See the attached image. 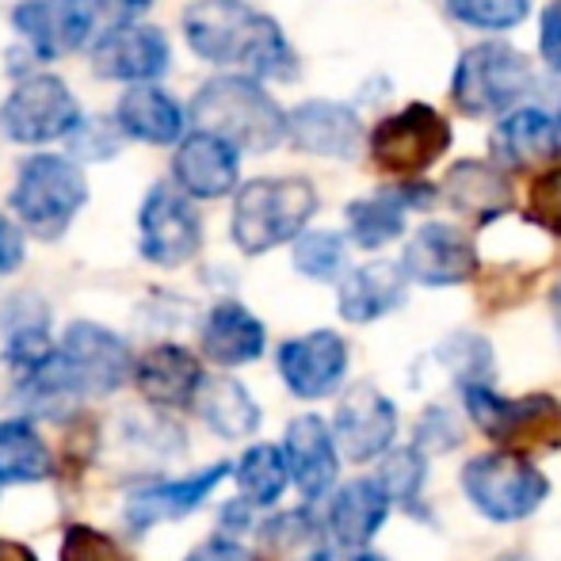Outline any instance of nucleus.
<instances>
[{"label": "nucleus", "mask_w": 561, "mask_h": 561, "mask_svg": "<svg viewBox=\"0 0 561 561\" xmlns=\"http://www.w3.org/2000/svg\"><path fill=\"white\" fill-rule=\"evenodd\" d=\"M187 46L215 66H244L252 77L295 81L298 58L272 15L244 0H199L184 12Z\"/></svg>", "instance_id": "obj_1"}, {"label": "nucleus", "mask_w": 561, "mask_h": 561, "mask_svg": "<svg viewBox=\"0 0 561 561\" xmlns=\"http://www.w3.org/2000/svg\"><path fill=\"white\" fill-rule=\"evenodd\" d=\"M313 210H318V192L310 180H252L237 192L229 233L244 256H264L279 244L298 241Z\"/></svg>", "instance_id": "obj_2"}, {"label": "nucleus", "mask_w": 561, "mask_h": 561, "mask_svg": "<svg viewBox=\"0 0 561 561\" xmlns=\"http://www.w3.org/2000/svg\"><path fill=\"white\" fill-rule=\"evenodd\" d=\"M199 130L222 134L244 153H267L287 138V115L252 77H215L192 104Z\"/></svg>", "instance_id": "obj_3"}, {"label": "nucleus", "mask_w": 561, "mask_h": 561, "mask_svg": "<svg viewBox=\"0 0 561 561\" xmlns=\"http://www.w3.org/2000/svg\"><path fill=\"white\" fill-rule=\"evenodd\" d=\"M466 501L473 504L478 516H485L489 524H519L531 519L542 508L550 493V481L542 478V470L524 455V450H485L473 455L458 473Z\"/></svg>", "instance_id": "obj_4"}, {"label": "nucleus", "mask_w": 561, "mask_h": 561, "mask_svg": "<svg viewBox=\"0 0 561 561\" xmlns=\"http://www.w3.org/2000/svg\"><path fill=\"white\" fill-rule=\"evenodd\" d=\"M89 203V180L69 157L35 153L20 164L12 192V210L27 233L43 241H58L81 207Z\"/></svg>", "instance_id": "obj_5"}, {"label": "nucleus", "mask_w": 561, "mask_h": 561, "mask_svg": "<svg viewBox=\"0 0 561 561\" xmlns=\"http://www.w3.org/2000/svg\"><path fill=\"white\" fill-rule=\"evenodd\" d=\"M531 89V61L508 43H481L458 58L455 81H450V96H455L458 112L481 118V115H501L527 96Z\"/></svg>", "instance_id": "obj_6"}, {"label": "nucleus", "mask_w": 561, "mask_h": 561, "mask_svg": "<svg viewBox=\"0 0 561 561\" xmlns=\"http://www.w3.org/2000/svg\"><path fill=\"white\" fill-rule=\"evenodd\" d=\"M458 393H462V409L473 428L493 439L496 447L508 450L539 444L561 421V405L554 398H547V393L504 398V393L493 390V382H466L458 386Z\"/></svg>", "instance_id": "obj_7"}, {"label": "nucleus", "mask_w": 561, "mask_h": 561, "mask_svg": "<svg viewBox=\"0 0 561 561\" xmlns=\"http://www.w3.org/2000/svg\"><path fill=\"white\" fill-rule=\"evenodd\" d=\"M0 126L20 146H46L54 138H69L81 126V107L66 81L54 73H35L12 89L0 107Z\"/></svg>", "instance_id": "obj_8"}, {"label": "nucleus", "mask_w": 561, "mask_h": 561, "mask_svg": "<svg viewBox=\"0 0 561 561\" xmlns=\"http://www.w3.org/2000/svg\"><path fill=\"white\" fill-rule=\"evenodd\" d=\"M450 146L447 118L428 104H409L398 115L382 118L370 134V157L386 172L416 176Z\"/></svg>", "instance_id": "obj_9"}, {"label": "nucleus", "mask_w": 561, "mask_h": 561, "mask_svg": "<svg viewBox=\"0 0 561 561\" xmlns=\"http://www.w3.org/2000/svg\"><path fill=\"white\" fill-rule=\"evenodd\" d=\"M141 256L157 267H184L203 249V222L195 215L187 192L176 187H153L141 203Z\"/></svg>", "instance_id": "obj_10"}, {"label": "nucleus", "mask_w": 561, "mask_h": 561, "mask_svg": "<svg viewBox=\"0 0 561 561\" xmlns=\"http://www.w3.org/2000/svg\"><path fill=\"white\" fill-rule=\"evenodd\" d=\"M58 352L66 355L69 370L89 398H107V393L123 390L126 382H134L138 359L130 355L123 336H115L112 329L96 325V321H73L61 336Z\"/></svg>", "instance_id": "obj_11"}, {"label": "nucleus", "mask_w": 561, "mask_h": 561, "mask_svg": "<svg viewBox=\"0 0 561 561\" xmlns=\"http://www.w3.org/2000/svg\"><path fill=\"white\" fill-rule=\"evenodd\" d=\"M333 436L347 462L382 458L398 439V409L382 390H375L370 382H359L336 401Z\"/></svg>", "instance_id": "obj_12"}, {"label": "nucleus", "mask_w": 561, "mask_h": 561, "mask_svg": "<svg viewBox=\"0 0 561 561\" xmlns=\"http://www.w3.org/2000/svg\"><path fill=\"white\" fill-rule=\"evenodd\" d=\"M279 375L287 390L302 401L333 398L347 378V340L333 329H318V333L295 336L279 347L275 355Z\"/></svg>", "instance_id": "obj_13"}, {"label": "nucleus", "mask_w": 561, "mask_h": 561, "mask_svg": "<svg viewBox=\"0 0 561 561\" xmlns=\"http://www.w3.org/2000/svg\"><path fill=\"white\" fill-rule=\"evenodd\" d=\"M96 12L92 0H20L12 23L38 58H66L92 35Z\"/></svg>", "instance_id": "obj_14"}, {"label": "nucleus", "mask_w": 561, "mask_h": 561, "mask_svg": "<svg viewBox=\"0 0 561 561\" xmlns=\"http://www.w3.org/2000/svg\"><path fill=\"white\" fill-rule=\"evenodd\" d=\"M283 450H287L290 481L306 504L333 496L340 478V444L333 436V424H325L318 413L295 416L287 424V436H283Z\"/></svg>", "instance_id": "obj_15"}, {"label": "nucleus", "mask_w": 561, "mask_h": 561, "mask_svg": "<svg viewBox=\"0 0 561 561\" xmlns=\"http://www.w3.org/2000/svg\"><path fill=\"white\" fill-rule=\"evenodd\" d=\"M401 267L421 287H458V283L473 279V272H478V252L466 241L462 229L447 222H428L405 241Z\"/></svg>", "instance_id": "obj_16"}, {"label": "nucleus", "mask_w": 561, "mask_h": 561, "mask_svg": "<svg viewBox=\"0 0 561 561\" xmlns=\"http://www.w3.org/2000/svg\"><path fill=\"white\" fill-rule=\"evenodd\" d=\"M233 473L229 462H215L210 470L187 473V478H164V481H149V485H138L130 496H126V524L130 531H149L157 524H169V519H184L207 501L218 489V481Z\"/></svg>", "instance_id": "obj_17"}, {"label": "nucleus", "mask_w": 561, "mask_h": 561, "mask_svg": "<svg viewBox=\"0 0 561 561\" xmlns=\"http://www.w3.org/2000/svg\"><path fill=\"white\" fill-rule=\"evenodd\" d=\"M92 69L107 81L149 84L169 69V38L157 27L118 23L92 46Z\"/></svg>", "instance_id": "obj_18"}, {"label": "nucleus", "mask_w": 561, "mask_h": 561, "mask_svg": "<svg viewBox=\"0 0 561 561\" xmlns=\"http://www.w3.org/2000/svg\"><path fill=\"white\" fill-rule=\"evenodd\" d=\"M237 153L241 149L226 141L222 134H187L176 149V161H172L180 192H187L192 199H222V195H229L237 187V176H241V157Z\"/></svg>", "instance_id": "obj_19"}, {"label": "nucleus", "mask_w": 561, "mask_h": 561, "mask_svg": "<svg viewBox=\"0 0 561 561\" xmlns=\"http://www.w3.org/2000/svg\"><path fill=\"white\" fill-rule=\"evenodd\" d=\"M390 493L378 478H355L347 485H336L329 496L325 531L333 535L340 550H367L370 539L390 519Z\"/></svg>", "instance_id": "obj_20"}, {"label": "nucleus", "mask_w": 561, "mask_h": 561, "mask_svg": "<svg viewBox=\"0 0 561 561\" xmlns=\"http://www.w3.org/2000/svg\"><path fill=\"white\" fill-rule=\"evenodd\" d=\"M203 382H207V370L199 355L180 344H157L134 363V386L141 390V398L161 409H192Z\"/></svg>", "instance_id": "obj_21"}, {"label": "nucleus", "mask_w": 561, "mask_h": 561, "mask_svg": "<svg viewBox=\"0 0 561 561\" xmlns=\"http://www.w3.org/2000/svg\"><path fill=\"white\" fill-rule=\"evenodd\" d=\"M287 138L302 153L347 161L363 141V123L352 107L333 104V100H310V104H298L287 115Z\"/></svg>", "instance_id": "obj_22"}, {"label": "nucleus", "mask_w": 561, "mask_h": 561, "mask_svg": "<svg viewBox=\"0 0 561 561\" xmlns=\"http://www.w3.org/2000/svg\"><path fill=\"white\" fill-rule=\"evenodd\" d=\"M405 290H409L405 267L390 264V260H375V264L344 272L336 310H340V318L352 321V325H370V321L398 310V306L405 302Z\"/></svg>", "instance_id": "obj_23"}, {"label": "nucleus", "mask_w": 561, "mask_h": 561, "mask_svg": "<svg viewBox=\"0 0 561 561\" xmlns=\"http://www.w3.org/2000/svg\"><path fill=\"white\" fill-rule=\"evenodd\" d=\"M267 347L264 321L241 302H218L203 321V355L215 367H244L256 363Z\"/></svg>", "instance_id": "obj_24"}, {"label": "nucleus", "mask_w": 561, "mask_h": 561, "mask_svg": "<svg viewBox=\"0 0 561 561\" xmlns=\"http://www.w3.org/2000/svg\"><path fill=\"white\" fill-rule=\"evenodd\" d=\"M84 401L89 393L81 390L61 352H54L43 367L20 375L15 386V405L23 409V416H38V421H69Z\"/></svg>", "instance_id": "obj_25"}, {"label": "nucleus", "mask_w": 561, "mask_h": 561, "mask_svg": "<svg viewBox=\"0 0 561 561\" xmlns=\"http://www.w3.org/2000/svg\"><path fill=\"white\" fill-rule=\"evenodd\" d=\"M0 340H4V363L15 375L43 367L58 347L50 340V313L35 295H20L0 313Z\"/></svg>", "instance_id": "obj_26"}, {"label": "nucleus", "mask_w": 561, "mask_h": 561, "mask_svg": "<svg viewBox=\"0 0 561 561\" xmlns=\"http://www.w3.org/2000/svg\"><path fill=\"white\" fill-rule=\"evenodd\" d=\"M444 195L458 215L473 222H493L512 207L508 176L485 161H458L444 180Z\"/></svg>", "instance_id": "obj_27"}, {"label": "nucleus", "mask_w": 561, "mask_h": 561, "mask_svg": "<svg viewBox=\"0 0 561 561\" xmlns=\"http://www.w3.org/2000/svg\"><path fill=\"white\" fill-rule=\"evenodd\" d=\"M115 123L126 138H138L146 146H172L184 138V112L169 92L153 84H134L115 107Z\"/></svg>", "instance_id": "obj_28"}, {"label": "nucleus", "mask_w": 561, "mask_h": 561, "mask_svg": "<svg viewBox=\"0 0 561 561\" xmlns=\"http://www.w3.org/2000/svg\"><path fill=\"white\" fill-rule=\"evenodd\" d=\"M192 409L222 439H249L260 428V405L244 390V382H237L229 375H215V378L207 375V382L199 386V398H195Z\"/></svg>", "instance_id": "obj_29"}, {"label": "nucleus", "mask_w": 561, "mask_h": 561, "mask_svg": "<svg viewBox=\"0 0 561 561\" xmlns=\"http://www.w3.org/2000/svg\"><path fill=\"white\" fill-rule=\"evenodd\" d=\"M54 473V455L27 416L0 421V485H38Z\"/></svg>", "instance_id": "obj_30"}, {"label": "nucleus", "mask_w": 561, "mask_h": 561, "mask_svg": "<svg viewBox=\"0 0 561 561\" xmlns=\"http://www.w3.org/2000/svg\"><path fill=\"white\" fill-rule=\"evenodd\" d=\"M554 149H558V126L539 107H519L493 134V157L501 164H512V169H527V164L550 157Z\"/></svg>", "instance_id": "obj_31"}, {"label": "nucleus", "mask_w": 561, "mask_h": 561, "mask_svg": "<svg viewBox=\"0 0 561 561\" xmlns=\"http://www.w3.org/2000/svg\"><path fill=\"white\" fill-rule=\"evenodd\" d=\"M409 195L405 187H390V192L363 195V199L347 203V233L359 249H382V244L398 241L405 233L409 215Z\"/></svg>", "instance_id": "obj_32"}, {"label": "nucleus", "mask_w": 561, "mask_h": 561, "mask_svg": "<svg viewBox=\"0 0 561 561\" xmlns=\"http://www.w3.org/2000/svg\"><path fill=\"white\" fill-rule=\"evenodd\" d=\"M233 481L241 489V496L256 508H272L279 504V496L287 493L290 481V466H287V450L275 444H256L249 447L233 466Z\"/></svg>", "instance_id": "obj_33"}, {"label": "nucleus", "mask_w": 561, "mask_h": 561, "mask_svg": "<svg viewBox=\"0 0 561 561\" xmlns=\"http://www.w3.org/2000/svg\"><path fill=\"white\" fill-rule=\"evenodd\" d=\"M378 481L386 485L393 504L416 512L421 508V493L428 485V450L421 444H405V447H390L382 455V470Z\"/></svg>", "instance_id": "obj_34"}, {"label": "nucleus", "mask_w": 561, "mask_h": 561, "mask_svg": "<svg viewBox=\"0 0 561 561\" xmlns=\"http://www.w3.org/2000/svg\"><path fill=\"white\" fill-rule=\"evenodd\" d=\"M295 267L306 279L333 283L347 267V244L333 229H310L295 241Z\"/></svg>", "instance_id": "obj_35"}, {"label": "nucleus", "mask_w": 561, "mask_h": 561, "mask_svg": "<svg viewBox=\"0 0 561 561\" xmlns=\"http://www.w3.org/2000/svg\"><path fill=\"white\" fill-rule=\"evenodd\" d=\"M436 359L447 367V375L455 378V386L466 382H493V347L485 336L473 333H455L439 344Z\"/></svg>", "instance_id": "obj_36"}, {"label": "nucleus", "mask_w": 561, "mask_h": 561, "mask_svg": "<svg viewBox=\"0 0 561 561\" xmlns=\"http://www.w3.org/2000/svg\"><path fill=\"white\" fill-rule=\"evenodd\" d=\"M447 12L466 27L508 31L527 20L531 0H447Z\"/></svg>", "instance_id": "obj_37"}, {"label": "nucleus", "mask_w": 561, "mask_h": 561, "mask_svg": "<svg viewBox=\"0 0 561 561\" xmlns=\"http://www.w3.org/2000/svg\"><path fill=\"white\" fill-rule=\"evenodd\" d=\"M61 561H126V554L112 535L92 531V527H69L61 542Z\"/></svg>", "instance_id": "obj_38"}, {"label": "nucleus", "mask_w": 561, "mask_h": 561, "mask_svg": "<svg viewBox=\"0 0 561 561\" xmlns=\"http://www.w3.org/2000/svg\"><path fill=\"white\" fill-rule=\"evenodd\" d=\"M458 439H462V424H458L455 413H447L444 405L424 409L413 444H421L424 450H450V447H458Z\"/></svg>", "instance_id": "obj_39"}, {"label": "nucleus", "mask_w": 561, "mask_h": 561, "mask_svg": "<svg viewBox=\"0 0 561 561\" xmlns=\"http://www.w3.org/2000/svg\"><path fill=\"white\" fill-rule=\"evenodd\" d=\"M531 222L547 226L550 233H561V169H550L531 187Z\"/></svg>", "instance_id": "obj_40"}, {"label": "nucleus", "mask_w": 561, "mask_h": 561, "mask_svg": "<svg viewBox=\"0 0 561 561\" xmlns=\"http://www.w3.org/2000/svg\"><path fill=\"white\" fill-rule=\"evenodd\" d=\"M184 561H256V554L244 542L229 539V535H215V539L199 542Z\"/></svg>", "instance_id": "obj_41"}, {"label": "nucleus", "mask_w": 561, "mask_h": 561, "mask_svg": "<svg viewBox=\"0 0 561 561\" xmlns=\"http://www.w3.org/2000/svg\"><path fill=\"white\" fill-rule=\"evenodd\" d=\"M539 50L547 58V66L561 73V0L547 4L542 12V31H539Z\"/></svg>", "instance_id": "obj_42"}, {"label": "nucleus", "mask_w": 561, "mask_h": 561, "mask_svg": "<svg viewBox=\"0 0 561 561\" xmlns=\"http://www.w3.org/2000/svg\"><path fill=\"white\" fill-rule=\"evenodd\" d=\"M27 249H23V226H15L12 218L0 215V275L15 272L23 264Z\"/></svg>", "instance_id": "obj_43"}, {"label": "nucleus", "mask_w": 561, "mask_h": 561, "mask_svg": "<svg viewBox=\"0 0 561 561\" xmlns=\"http://www.w3.org/2000/svg\"><path fill=\"white\" fill-rule=\"evenodd\" d=\"M100 12H107L118 23H134L149 8V0H96Z\"/></svg>", "instance_id": "obj_44"}, {"label": "nucleus", "mask_w": 561, "mask_h": 561, "mask_svg": "<svg viewBox=\"0 0 561 561\" xmlns=\"http://www.w3.org/2000/svg\"><path fill=\"white\" fill-rule=\"evenodd\" d=\"M0 561H38V558L31 554L27 547H20V542H8V539H0Z\"/></svg>", "instance_id": "obj_45"}, {"label": "nucleus", "mask_w": 561, "mask_h": 561, "mask_svg": "<svg viewBox=\"0 0 561 561\" xmlns=\"http://www.w3.org/2000/svg\"><path fill=\"white\" fill-rule=\"evenodd\" d=\"M550 302H554V321H558V336H561V279L554 283V295H550Z\"/></svg>", "instance_id": "obj_46"}, {"label": "nucleus", "mask_w": 561, "mask_h": 561, "mask_svg": "<svg viewBox=\"0 0 561 561\" xmlns=\"http://www.w3.org/2000/svg\"><path fill=\"white\" fill-rule=\"evenodd\" d=\"M355 561H386L382 554H370V550H359V554H355Z\"/></svg>", "instance_id": "obj_47"}, {"label": "nucleus", "mask_w": 561, "mask_h": 561, "mask_svg": "<svg viewBox=\"0 0 561 561\" xmlns=\"http://www.w3.org/2000/svg\"><path fill=\"white\" fill-rule=\"evenodd\" d=\"M496 561H535V558H527V554H519V550H516V554H501Z\"/></svg>", "instance_id": "obj_48"}, {"label": "nucleus", "mask_w": 561, "mask_h": 561, "mask_svg": "<svg viewBox=\"0 0 561 561\" xmlns=\"http://www.w3.org/2000/svg\"><path fill=\"white\" fill-rule=\"evenodd\" d=\"M554 126H558V146H561V115H558V123H554Z\"/></svg>", "instance_id": "obj_49"}]
</instances>
